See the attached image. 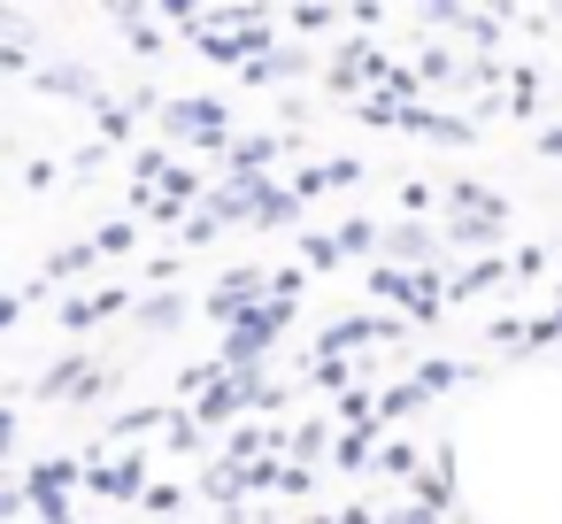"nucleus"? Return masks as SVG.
<instances>
[]
</instances>
